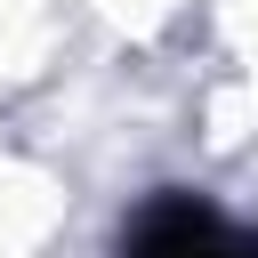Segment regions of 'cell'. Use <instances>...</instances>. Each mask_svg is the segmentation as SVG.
<instances>
[{
	"label": "cell",
	"mask_w": 258,
	"mask_h": 258,
	"mask_svg": "<svg viewBox=\"0 0 258 258\" xmlns=\"http://www.w3.org/2000/svg\"><path fill=\"white\" fill-rule=\"evenodd\" d=\"M121 258H258V226H234L218 202L161 185L121 226Z\"/></svg>",
	"instance_id": "obj_1"
}]
</instances>
